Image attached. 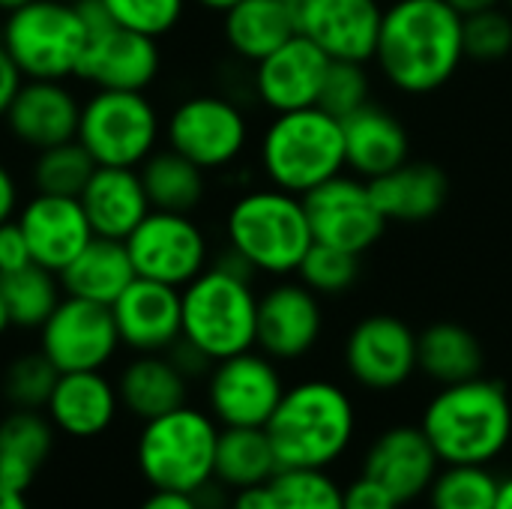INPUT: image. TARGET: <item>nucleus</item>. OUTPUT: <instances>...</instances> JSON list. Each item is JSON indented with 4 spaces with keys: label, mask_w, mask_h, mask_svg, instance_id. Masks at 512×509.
Segmentation results:
<instances>
[{
    "label": "nucleus",
    "mask_w": 512,
    "mask_h": 509,
    "mask_svg": "<svg viewBox=\"0 0 512 509\" xmlns=\"http://www.w3.org/2000/svg\"><path fill=\"white\" fill-rule=\"evenodd\" d=\"M462 21L447 0H393L381 15L372 66L399 93L429 96L468 60Z\"/></svg>",
    "instance_id": "1"
},
{
    "label": "nucleus",
    "mask_w": 512,
    "mask_h": 509,
    "mask_svg": "<svg viewBox=\"0 0 512 509\" xmlns=\"http://www.w3.org/2000/svg\"><path fill=\"white\" fill-rule=\"evenodd\" d=\"M264 429L282 468L330 471L357 441V405L339 381L306 378L285 387Z\"/></svg>",
    "instance_id": "2"
},
{
    "label": "nucleus",
    "mask_w": 512,
    "mask_h": 509,
    "mask_svg": "<svg viewBox=\"0 0 512 509\" xmlns=\"http://www.w3.org/2000/svg\"><path fill=\"white\" fill-rule=\"evenodd\" d=\"M420 429L441 465H495L512 444L510 390L486 375L438 387L420 414Z\"/></svg>",
    "instance_id": "3"
},
{
    "label": "nucleus",
    "mask_w": 512,
    "mask_h": 509,
    "mask_svg": "<svg viewBox=\"0 0 512 509\" xmlns=\"http://www.w3.org/2000/svg\"><path fill=\"white\" fill-rule=\"evenodd\" d=\"M252 276L255 273L228 249L225 258L213 261L180 291L183 339L213 363L255 348L258 291Z\"/></svg>",
    "instance_id": "4"
},
{
    "label": "nucleus",
    "mask_w": 512,
    "mask_h": 509,
    "mask_svg": "<svg viewBox=\"0 0 512 509\" xmlns=\"http://www.w3.org/2000/svg\"><path fill=\"white\" fill-rule=\"evenodd\" d=\"M228 249L252 270L273 279L294 276L303 255L315 243L306 204L276 186L249 189L228 207Z\"/></svg>",
    "instance_id": "5"
},
{
    "label": "nucleus",
    "mask_w": 512,
    "mask_h": 509,
    "mask_svg": "<svg viewBox=\"0 0 512 509\" xmlns=\"http://www.w3.org/2000/svg\"><path fill=\"white\" fill-rule=\"evenodd\" d=\"M258 162L270 186L303 198L345 171L342 120L321 105L273 114L261 132Z\"/></svg>",
    "instance_id": "6"
},
{
    "label": "nucleus",
    "mask_w": 512,
    "mask_h": 509,
    "mask_svg": "<svg viewBox=\"0 0 512 509\" xmlns=\"http://www.w3.org/2000/svg\"><path fill=\"white\" fill-rule=\"evenodd\" d=\"M222 426L210 411L183 405L141 426L135 444V462L150 489L165 492H198L213 480L216 444Z\"/></svg>",
    "instance_id": "7"
},
{
    "label": "nucleus",
    "mask_w": 512,
    "mask_h": 509,
    "mask_svg": "<svg viewBox=\"0 0 512 509\" xmlns=\"http://www.w3.org/2000/svg\"><path fill=\"white\" fill-rule=\"evenodd\" d=\"M0 42L24 72V78L66 81L75 75L87 30L75 3L30 0L3 21Z\"/></svg>",
    "instance_id": "8"
},
{
    "label": "nucleus",
    "mask_w": 512,
    "mask_h": 509,
    "mask_svg": "<svg viewBox=\"0 0 512 509\" xmlns=\"http://www.w3.org/2000/svg\"><path fill=\"white\" fill-rule=\"evenodd\" d=\"M162 117L147 93L135 90H93L81 102L78 141L96 165L141 168L159 147Z\"/></svg>",
    "instance_id": "9"
},
{
    "label": "nucleus",
    "mask_w": 512,
    "mask_h": 509,
    "mask_svg": "<svg viewBox=\"0 0 512 509\" xmlns=\"http://www.w3.org/2000/svg\"><path fill=\"white\" fill-rule=\"evenodd\" d=\"M165 141L204 171L231 168L249 147L246 111L219 93H195L177 102L165 120Z\"/></svg>",
    "instance_id": "10"
},
{
    "label": "nucleus",
    "mask_w": 512,
    "mask_h": 509,
    "mask_svg": "<svg viewBox=\"0 0 512 509\" xmlns=\"http://www.w3.org/2000/svg\"><path fill=\"white\" fill-rule=\"evenodd\" d=\"M285 387L279 363L249 348L213 363L207 372V411L222 429H264Z\"/></svg>",
    "instance_id": "11"
},
{
    "label": "nucleus",
    "mask_w": 512,
    "mask_h": 509,
    "mask_svg": "<svg viewBox=\"0 0 512 509\" xmlns=\"http://www.w3.org/2000/svg\"><path fill=\"white\" fill-rule=\"evenodd\" d=\"M348 378L366 393H396L417 369V330L390 312L360 318L342 345Z\"/></svg>",
    "instance_id": "12"
},
{
    "label": "nucleus",
    "mask_w": 512,
    "mask_h": 509,
    "mask_svg": "<svg viewBox=\"0 0 512 509\" xmlns=\"http://www.w3.org/2000/svg\"><path fill=\"white\" fill-rule=\"evenodd\" d=\"M123 243L138 276L180 291L210 267V240L192 213L150 210Z\"/></svg>",
    "instance_id": "13"
},
{
    "label": "nucleus",
    "mask_w": 512,
    "mask_h": 509,
    "mask_svg": "<svg viewBox=\"0 0 512 509\" xmlns=\"http://www.w3.org/2000/svg\"><path fill=\"white\" fill-rule=\"evenodd\" d=\"M315 243L366 255L387 234V216L375 204L369 180L342 171L303 195Z\"/></svg>",
    "instance_id": "14"
},
{
    "label": "nucleus",
    "mask_w": 512,
    "mask_h": 509,
    "mask_svg": "<svg viewBox=\"0 0 512 509\" xmlns=\"http://www.w3.org/2000/svg\"><path fill=\"white\" fill-rule=\"evenodd\" d=\"M120 348V333L111 306L63 297L48 321L39 327V351L57 366V372H99Z\"/></svg>",
    "instance_id": "15"
},
{
    "label": "nucleus",
    "mask_w": 512,
    "mask_h": 509,
    "mask_svg": "<svg viewBox=\"0 0 512 509\" xmlns=\"http://www.w3.org/2000/svg\"><path fill=\"white\" fill-rule=\"evenodd\" d=\"M324 336V300L297 276H285L258 294L255 348L270 360L297 363L309 357Z\"/></svg>",
    "instance_id": "16"
},
{
    "label": "nucleus",
    "mask_w": 512,
    "mask_h": 509,
    "mask_svg": "<svg viewBox=\"0 0 512 509\" xmlns=\"http://www.w3.org/2000/svg\"><path fill=\"white\" fill-rule=\"evenodd\" d=\"M159 69V39L120 24H108L105 30L87 36V45L75 66V78H81L93 90L147 93V87L159 78Z\"/></svg>",
    "instance_id": "17"
},
{
    "label": "nucleus",
    "mask_w": 512,
    "mask_h": 509,
    "mask_svg": "<svg viewBox=\"0 0 512 509\" xmlns=\"http://www.w3.org/2000/svg\"><path fill=\"white\" fill-rule=\"evenodd\" d=\"M441 459L420 423H396L378 432L360 462V474L381 483L402 507L426 498Z\"/></svg>",
    "instance_id": "18"
},
{
    "label": "nucleus",
    "mask_w": 512,
    "mask_h": 509,
    "mask_svg": "<svg viewBox=\"0 0 512 509\" xmlns=\"http://www.w3.org/2000/svg\"><path fill=\"white\" fill-rule=\"evenodd\" d=\"M327 69L330 57L312 39L297 33L264 60L252 63V93L273 114L312 108L321 99Z\"/></svg>",
    "instance_id": "19"
},
{
    "label": "nucleus",
    "mask_w": 512,
    "mask_h": 509,
    "mask_svg": "<svg viewBox=\"0 0 512 509\" xmlns=\"http://www.w3.org/2000/svg\"><path fill=\"white\" fill-rule=\"evenodd\" d=\"M120 345L135 354H165L183 336L180 288L135 276L111 303Z\"/></svg>",
    "instance_id": "20"
},
{
    "label": "nucleus",
    "mask_w": 512,
    "mask_h": 509,
    "mask_svg": "<svg viewBox=\"0 0 512 509\" xmlns=\"http://www.w3.org/2000/svg\"><path fill=\"white\" fill-rule=\"evenodd\" d=\"M381 15V0H303L297 3V30L330 60L372 63Z\"/></svg>",
    "instance_id": "21"
},
{
    "label": "nucleus",
    "mask_w": 512,
    "mask_h": 509,
    "mask_svg": "<svg viewBox=\"0 0 512 509\" xmlns=\"http://www.w3.org/2000/svg\"><path fill=\"white\" fill-rule=\"evenodd\" d=\"M18 225L27 237L30 255L51 273H63L72 258L96 237L78 198L36 192L18 210Z\"/></svg>",
    "instance_id": "22"
},
{
    "label": "nucleus",
    "mask_w": 512,
    "mask_h": 509,
    "mask_svg": "<svg viewBox=\"0 0 512 509\" xmlns=\"http://www.w3.org/2000/svg\"><path fill=\"white\" fill-rule=\"evenodd\" d=\"M3 120L18 144L39 153L78 138L81 102L63 81L27 78Z\"/></svg>",
    "instance_id": "23"
},
{
    "label": "nucleus",
    "mask_w": 512,
    "mask_h": 509,
    "mask_svg": "<svg viewBox=\"0 0 512 509\" xmlns=\"http://www.w3.org/2000/svg\"><path fill=\"white\" fill-rule=\"evenodd\" d=\"M120 411L117 384L99 372H63L45 405L51 426L75 441L105 435Z\"/></svg>",
    "instance_id": "24"
},
{
    "label": "nucleus",
    "mask_w": 512,
    "mask_h": 509,
    "mask_svg": "<svg viewBox=\"0 0 512 509\" xmlns=\"http://www.w3.org/2000/svg\"><path fill=\"white\" fill-rule=\"evenodd\" d=\"M342 135L345 171L363 180H375L411 159V138L405 123L378 102H369L360 111L348 114L342 120Z\"/></svg>",
    "instance_id": "25"
},
{
    "label": "nucleus",
    "mask_w": 512,
    "mask_h": 509,
    "mask_svg": "<svg viewBox=\"0 0 512 509\" xmlns=\"http://www.w3.org/2000/svg\"><path fill=\"white\" fill-rule=\"evenodd\" d=\"M369 186L390 225H423L435 219L450 198L447 171L426 159H408L399 168L369 180Z\"/></svg>",
    "instance_id": "26"
},
{
    "label": "nucleus",
    "mask_w": 512,
    "mask_h": 509,
    "mask_svg": "<svg viewBox=\"0 0 512 509\" xmlns=\"http://www.w3.org/2000/svg\"><path fill=\"white\" fill-rule=\"evenodd\" d=\"M78 201L90 219L93 234L108 240H126L153 210L138 168L114 165H96Z\"/></svg>",
    "instance_id": "27"
},
{
    "label": "nucleus",
    "mask_w": 512,
    "mask_h": 509,
    "mask_svg": "<svg viewBox=\"0 0 512 509\" xmlns=\"http://www.w3.org/2000/svg\"><path fill=\"white\" fill-rule=\"evenodd\" d=\"M120 408L147 423L189 405V378L168 354H138L117 378Z\"/></svg>",
    "instance_id": "28"
},
{
    "label": "nucleus",
    "mask_w": 512,
    "mask_h": 509,
    "mask_svg": "<svg viewBox=\"0 0 512 509\" xmlns=\"http://www.w3.org/2000/svg\"><path fill=\"white\" fill-rule=\"evenodd\" d=\"M297 33V6L285 0H237L222 12L225 45L243 63L264 60Z\"/></svg>",
    "instance_id": "29"
},
{
    "label": "nucleus",
    "mask_w": 512,
    "mask_h": 509,
    "mask_svg": "<svg viewBox=\"0 0 512 509\" xmlns=\"http://www.w3.org/2000/svg\"><path fill=\"white\" fill-rule=\"evenodd\" d=\"M417 369L435 387L462 384L483 375L486 351L477 333L465 324L435 321L417 333Z\"/></svg>",
    "instance_id": "30"
},
{
    "label": "nucleus",
    "mask_w": 512,
    "mask_h": 509,
    "mask_svg": "<svg viewBox=\"0 0 512 509\" xmlns=\"http://www.w3.org/2000/svg\"><path fill=\"white\" fill-rule=\"evenodd\" d=\"M54 435L48 414L12 408L0 420V483L27 492L54 453Z\"/></svg>",
    "instance_id": "31"
},
{
    "label": "nucleus",
    "mask_w": 512,
    "mask_h": 509,
    "mask_svg": "<svg viewBox=\"0 0 512 509\" xmlns=\"http://www.w3.org/2000/svg\"><path fill=\"white\" fill-rule=\"evenodd\" d=\"M135 267L129 258V249L123 240L93 237L72 264L60 273V285L69 297L93 300L102 306H111L135 279Z\"/></svg>",
    "instance_id": "32"
},
{
    "label": "nucleus",
    "mask_w": 512,
    "mask_h": 509,
    "mask_svg": "<svg viewBox=\"0 0 512 509\" xmlns=\"http://www.w3.org/2000/svg\"><path fill=\"white\" fill-rule=\"evenodd\" d=\"M138 174L153 210L195 213L207 195V171L171 147L153 150L141 162Z\"/></svg>",
    "instance_id": "33"
},
{
    "label": "nucleus",
    "mask_w": 512,
    "mask_h": 509,
    "mask_svg": "<svg viewBox=\"0 0 512 509\" xmlns=\"http://www.w3.org/2000/svg\"><path fill=\"white\" fill-rule=\"evenodd\" d=\"M282 471L267 429H222L213 477L231 492L264 486Z\"/></svg>",
    "instance_id": "34"
},
{
    "label": "nucleus",
    "mask_w": 512,
    "mask_h": 509,
    "mask_svg": "<svg viewBox=\"0 0 512 509\" xmlns=\"http://www.w3.org/2000/svg\"><path fill=\"white\" fill-rule=\"evenodd\" d=\"M0 291H3L12 327H21V330H39L48 321V315L57 309V303L63 300L60 276L45 270L42 264H27L15 273L0 276Z\"/></svg>",
    "instance_id": "35"
},
{
    "label": "nucleus",
    "mask_w": 512,
    "mask_h": 509,
    "mask_svg": "<svg viewBox=\"0 0 512 509\" xmlns=\"http://www.w3.org/2000/svg\"><path fill=\"white\" fill-rule=\"evenodd\" d=\"M501 477L495 465H441L426 504L429 509H495Z\"/></svg>",
    "instance_id": "36"
},
{
    "label": "nucleus",
    "mask_w": 512,
    "mask_h": 509,
    "mask_svg": "<svg viewBox=\"0 0 512 509\" xmlns=\"http://www.w3.org/2000/svg\"><path fill=\"white\" fill-rule=\"evenodd\" d=\"M96 162L93 156L81 147L78 138L39 150L33 162V189L45 195H69L78 198L93 177Z\"/></svg>",
    "instance_id": "37"
},
{
    "label": "nucleus",
    "mask_w": 512,
    "mask_h": 509,
    "mask_svg": "<svg viewBox=\"0 0 512 509\" xmlns=\"http://www.w3.org/2000/svg\"><path fill=\"white\" fill-rule=\"evenodd\" d=\"M360 273H363V255L327 243H312L294 276L321 300H327V297L348 294L357 285Z\"/></svg>",
    "instance_id": "38"
},
{
    "label": "nucleus",
    "mask_w": 512,
    "mask_h": 509,
    "mask_svg": "<svg viewBox=\"0 0 512 509\" xmlns=\"http://www.w3.org/2000/svg\"><path fill=\"white\" fill-rule=\"evenodd\" d=\"M276 509H345L342 486L330 471L315 468H282L273 480Z\"/></svg>",
    "instance_id": "39"
},
{
    "label": "nucleus",
    "mask_w": 512,
    "mask_h": 509,
    "mask_svg": "<svg viewBox=\"0 0 512 509\" xmlns=\"http://www.w3.org/2000/svg\"><path fill=\"white\" fill-rule=\"evenodd\" d=\"M60 372L42 351L18 354L3 372V396L12 408L45 411Z\"/></svg>",
    "instance_id": "40"
},
{
    "label": "nucleus",
    "mask_w": 512,
    "mask_h": 509,
    "mask_svg": "<svg viewBox=\"0 0 512 509\" xmlns=\"http://www.w3.org/2000/svg\"><path fill=\"white\" fill-rule=\"evenodd\" d=\"M372 102V63L363 60H330L321 99L318 105L345 120L348 114L360 111L363 105Z\"/></svg>",
    "instance_id": "41"
},
{
    "label": "nucleus",
    "mask_w": 512,
    "mask_h": 509,
    "mask_svg": "<svg viewBox=\"0 0 512 509\" xmlns=\"http://www.w3.org/2000/svg\"><path fill=\"white\" fill-rule=\"evenodd\" d=\"M462 36L468 60L501 63L512 54V12L504 3L471 12L462 21Z\"/></svg>",
    "instance_id": "42"
},
{
    "label": "nucleus",
    "mask_w": 512,
    "mask_h": 509,
    "mask_svg": "<svg viewBox=\"0 0 512 509\" xmlns=\"http://www.w3.org/2000/svg\"><path fill=\"white\" fill-rule=\"evenodd\" d=\"M102 3L120 27L159 39L168 36L183 21L189 0H102Z\"/></svg>",
    "instance_id": "43"
},
{
    "label": "nucleus",
    "mask_w": 512,
    "mask_h": 509,
    "mask_svg": "<svg viewBox=\"0 0 512 509\" xmlns=\"http://www.w3.org/2000/svg\"><path fill=\"white\" fill-rule=\"evenodd\" d=\"M342 501L345 509H402V504L372 477L357 474L342 486Z\"/></svg>",
    "instance_id": "44"
},
{
    "label": "nucleus",
    "mask_w": 512,
    "mask_h": 509,
    "mask_svg": "<svg viewBox=\"0 0 512 509\" xmlns=\"http://www.w3.org/2000/svg\"><path fill=\"white\" fill-rule=\"evenodd\" d=\"M27 264H36L27 246V237L18 225V219H9L0 225V276L15 273Z\"/></svg>",
    "instance_id": "45"
},
{
    "label": "nucleus",
    "mask_w": 512,
    "mask_h": 509,
    "mask_svg": "<svg viewBox=\"0 0 512 509\" xmlns=\"http://www.w3.org/2000/svg\"><path fill=\"white\" fill-rule=\"evenodd\" d=\"M24 81H27L24 72L12 60V54L6 51V45L0 42V117L9 111V105H12V99H15V93L21 90Z\"/></svg>",
    "instance_id": "46"
},
{
    "label": "nucleus",
    "mask_w": 512,
    "mask_h": 509,
    "mask_svg": "<svg viewBox=\"0 0 512 509\" xmlns=\"http://www.w3.org/2000/svg\"><path fill=\"white\" fill-rule=\"evenodd\" d=\"M138 509H198V501H195V495H186V492L153 489Z\"/></svg>",
    "instance_id": "47"
},
{
    "label": "nucleus",
    "mask_w": 512,
    "mask_h": 509,
    "mask_svg": "<svg viewBox=\"0 0 512 509\" xmlns=\"http://www.w3.org/2000/svg\"><path fill=\"white\" fill-rule=\"evenodd\" d=\"M231 509H276L270 483H264V486H249V489L234 492Z\"/></svg>",
    "instance_id": "48"
},
{
    "label": "nucleus",
    "mask_w": 512,
    "mask_h": 509,
    "mask_svg": "<svg viewBox=\"0 0 512 509\" xmlns=\"http://www.w3.org/2000/svg\"><path fill=\"white\" fill-rule=\"evenodd\" d=\"M18 216V183L12 171L0 162V225Z\"/></svg>",
    "instance_id": "49"
},
{
    "label": "nucleus",
    "mask_w": 512,
    "mask_h": 509,
    "mask_svg": "<svg viewBox=\"0 0 512 509\" xmlns=\"http://www.w3.org/2000/svg\"><path fill=\"white\" fill-rule=\"evenodd\" d=\"M0 509H30V504H27L24 492H18V489L0 483Z\"/></svg>",
    "instance_id": "50"
},
{
    "label": "nucleus",
    "mask_w": 512,
    "mask_h": 509,
    "mask_svg": "<svg viewBox=\"0 0 512 509\" xmlns=\"http://www.w3.org/2000/svg\"><path fill=\"white\" fill-rule=\"evenodd\" d=\"M459 15H471V12H480V9H489V6H501L504 0H447Z\"/></svg>",
    "instance_id": "51"
},
{
    "label": "nucleus",
    "mask_w": 512,
    "mask_h": 509,
    "mask_svg": "<svg viewBox=\"0 0 512 509\" xmlns=\"http://www.w3.org/2000/svg\"><path fill=\"white\" fill-rule=\"evenodd\" d=\"M495 509H512V474L501 477V492H498V507Z\"/></svg>",
    "instance_id": "52"
},
{
    "label": "nucleus",
    "mask_w": 512,
    "mask_h": 509,
    "mask_svg": "<svg viewBox=\"0 0 512 509\" xmlns=\"http://www.w3.org/2000/svg\"><path fill=\"white\" fill-rule=\"evenodd\" d=\"M192 3H198V6L207 9V12H219V15H222V12H228L237 0H192Z\"/></svg>",
    "instance_id": "53"
},
{
    "label": "nucleus",
    "mask_w": 512,
    "mask_h": 509,
    "mask_svg": "<svg viewBox=\"0 0 512 509\" xmlns=\"http://www.w3.org/2000/svg\"><path fill=\"white\" fill-rule=\"evenodd\" d=\"M12 327V318H9V309H6V300H3V291H0V336Z\"/></svg>",
    "instance_id": "54"
},
{
    "label": "nucleus",
    "mask_w": 512,
    "mask_h": 509,
    "mask_svg": "<svg viewBox=\"0 0 512 509\" xmlns=\"http://www.w3.org/2000/svg\"><path fill=\"white\" fill-rule=\"evenodd\" d=\"M30 0H0V12H15V9H21V6H27Z\"/></svg>",
    "instance_id": "55"
},
{
    "label": "nucleus",
    "mask_w": 512,
    "mask_h": 509,
    "mask_svg": "<svg viewBox=\"0 0 512 509\" xmlns=\"http://www.w3.org/2000/svg\"><path fill=\"white\" fill-rule=\"evenodd\" d=\"M285 3H291V6H297V3H303V0H285Z\"/></svg>",
    "instance_id": "56"
},
{
    "label": "nucleus",
    "mask_w": 512,
    "mask_h": 509,
    "mask_svg": "<svg viewBox=\"0 0 512 509\" xmlns=\"http://www.w3.org/2000/svg\"><path fill=\"white\" fill-rule=\"evenodd\" d=\"M504 6H507V9H510V12H512V0H504Z\"/></svg>",
    "instance_id": "57"
},
{
    "label": "nucleus",
    "mask_w": 512,
    "mask_h": 509,
    "mask_svg": "<svg viewBox=\"0 0 512 509\" xmlns=\"http://www.w3.org/2000/svg\"><path fill=\"white\" fill-rule=\"evenodd\" d=\"M63 3H81V0H63Z\"/></svg>",
    "instance_id": "58"
}]
</instances>
